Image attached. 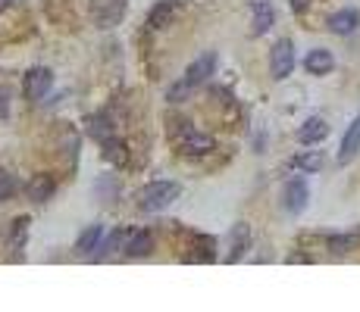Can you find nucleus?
I'll use <instances>...</instances> for the list:
<instances>
[{
    "label": "nucleus",
    "instance_id": "obj_1",
    "mask_svg": "<svg viewBox=\"0 0 360 312\" xmlns=\"http://www.w3.org/2000/svg\"><path fill=\"white\" fill-rule=\"evenodd\" d=\"M179 193H182V187H179L176 181H151V184L141 187L135 200H138V209L160 212V209H166V206L176 203Z\"/></svg>",
    "mask_w": 360,
    "mask_h": 312
},
{
    "label": "nucleus",
    "instance_id": "obj_2",
    "mask_svg": "<svg viewBox=\"0 0 360 312\" xmlns=\"http://www.w3.org/2000/svg\"><path fill=\"white\" fill-rule=\"evenodd\" d=\"M176 147H179V153H185V156H207L210 150H213V137L204 135V131H197L195 125L179 122Z\"/></svg>",
    "mask_w": 360,
    "mask_h": 312
},
{
    "label": "nucleus",
    "instance_id": "obj_3",
    "mask_svg": "<svg viewBox=\"0 0 360 312\" xmlns=\"http://www.w3.org/2000/svg\"><path fill=\"white\" fill-rule=\"evenodd\" d=\"M291 69H295V47H291V41L282 37V41H276V47L270 53V72L276 81H282L291 75Z\"/></svg>",
    "mask_w": 360,
    "mask_h": 312
},
{
    "label": "nucleus",
    "instance_id": "obj_4",
    "mask_svg": "<svg viewBox=\"0 0 360 312\" xmlns=\"http://www.w3.org/2000/svg\"><path fill=\"white\" fill-rule=\"evenodd\" d=\"M51 85H54L51 69L35 66V69H28L26 78H22V94H26L28 100H44V94L51 91Z\"/></svg>",
    "mask_w": 360,
    "mask_h": 312
},
{
    "label": "nucleus",
    "instance_id": "obj_5",
    "mask_svg": "<svg viewBox=\"0 0 360 312\" xmlns=\"http://www.w3.org/2000/svg\"><path fill=\"white\" fill-rule=\"evenodd\" d=\"M122 12H126V0H95L91 3V16L101 28H113L122 19Z\"/></svg>",
    "mask_w": 360,
    "mask_h": 312
},
{
    "label": "nucleus",
    "instance_id": "obj_6",
    "mask_svg": "<svg viewBox=\"0 0 360 312\" xmlns=\"http://www.w3.org/2000/svg\"><path fill=\"white\" fill-rule=\"evenodd\" d=\"M307 200H310V187L304 178H291L288 184H285V193H282V206L291 212V216H297V212L307 209Z\"/></svg>",
    "mask_w": 360,
    "mask_h": 312
},
{
    "label": "nucleus",
    "instance_id": "obj_7",
    "mask_svg": "<svg viewBox=\"0 0 360 312\" xmlns=\"http://www.w3.org/2000/svg\"><path fill=\"white\" fill-rule=\"evenodd\" d=\"M213 69H216V53H204V56H197L188 69H185V81H188L191 87H197V85H204V81L213 75Z\"/></svg>",
    "mask_w": 360,
    "mask_h": 312
},
{
    "label": "nucleus",
    "instance_id": "obj_8",
    "mask_svg": "<svg viewBox=\"0 0 360 312\" xmlns=\"http://www.w3.org/2000/svg\"><path fill=\"white\" fill-rule=\"evenodd\" d=\"M54 193H57V181H54V175H35V178L28 181V187H26V197L32 200V203H47Z\"/></svg>",
    "mask_w": 360,
    "mask_h": 312
},
{
    "label": "nucleus",
    "instance_id": "obj_9",
    "mask_svg": "<svg viewBox=\"0 0 360 312\" xmlns=\"http://www.w3.org/2000/svg\"><path fill=\"white\" fill-rule=\"evenodd\" d=\"M326 25H329L332 35H351V31H357V25H360V12L357 10H338V12L329 16Z\"/></svg>",
    "mask_w": 360,
    "mask_h": 312
},
{
    "label": "nucleus",
    "instance_id": "obj_10",
    "mask_svg": "<svg viewBox=\"0 0 360 312\" xmlns=\"http://www.w3.org/2000/svg\"><path fill=\"white\" fill-rule=\"evenodd\" d=\"M360 150V116L351 122V128L345 131V137H341V147H338V162L345 166V162H351L354 156H357Z\"/></svg>",
    "mask_w": 360,
    "mask_h": 312
},
{
    "label": "nucleus",
    "instance_id": "obj_11",
    "mask_svg": "<svg viewBox=\"0 0 360 312\" xmlns=\"http://www.w3.org/2000/svg\"><path fill=\"white\" fill-rule=\"evenodd\" d=\"M247 247H251V228L241 222V225H235V228H232V237H229V256H226V259L229 262H238L241 253H245Z\"/></svg>",
    "mask_w": 360,
    "mask_h": 312
},
{
    "label": "nucleus",
    "instance_id": "obj_12",
    "mask_svg": "<svg viewBox=\"0 0 360 312\" xmlns=\"http://www.w3.org/2000/svg\"><path fill=\"white\" fill-rule=\"evenodd\" d=\"M104 247V225H91L82 231V237L76 241V253L79 256H91L95 250Z\"/></svg>",
    "mask_w": 360,
    "mask_h": 312
},
{
    "label": "nucleus",
    "instance_id": "obj_13",
    "mask_svg": "<svg viewBox=\"0 0 360 312\" xmlns=\"http://www.w3.org/2000/svg\"><path fill=\"white\" fill-rule=\"evenodd\" d=\"M326 135H329L326 119H307V122L297 128V141L301 144H320V141H326Z\"/></svg>",
    "mask_w": 360,
    "mask_h": 312
},
{
    "label": "nucleus",
    "instance_id": "obj_14",
    "mask_svg": "<svg viewBox=\"0 0 360 312\" xmlns=\"http://www.w3.org/2000/svg\"><path fill=\"white\" fill-rule=\"evenodd\" d=\"M151 250H154V234H151V231H132V234H129L126 256H132V259H141V256H147Z\"/></svg>",
    "mask_w": 360,
    "mask_h": 312
},
{
    "label": "nucleus",
    "instance_id": "obj_15",
    "mask_svg": "<svg viewBox=\"0 0 360 312\" xmlns=\"http://www.w3.org/2000/svg\"><path fill=\"white\" fill-rule=\"evenodd\" d=\"M332 66H335V60L329 50H310L307 60H304V69L310 75H326V72H332Z\"/></svg>",
    "mask_w": 360,
    "mask_h": 312
},
{
    "label": "nucleus",
    "instance_id": "obj_16",
    "mask_svg": "<svg viewBox=\"0 0 360 312\" xmlns=\"http://www.w3.org/2000/svg\"><path fill=\"white\" fill-rule=\"evenodd\" d=\"M172 16H176V3H172V0H160L151 10V16H147V25H151L154 31H160L172 22Z\"/></svg>",
    "mask_w": 360,
    "mask_h": 312
},
{
    "label": "nucleus",
    "instance_id": "obj_17",
    "mask_svg": "<svg viewBox=\"0 0 360 312\" xmlns=\"http://www.w3.org/2000/svg\"><path fill=\"white\" fill-rule=\"evenodd\" d=\"M251 6H254V35H266V28L272 25L270 0H251Z\"/></svg>",
    "mask_w": 360,
    "mask_h": 312
},
{
    "label": "nucleus",
    "instance_id": "obj_18",
    "mask_svg": "<svg viewBox=\"0 0 360 312\" xmlns=\"http://www.w3.org/2000/svg\"><path fill=\"white\" fill-rule=\"evenodd\" d=\"M101 147H104V159H107L110 166H116V168H120V166H126V162H129V147H126V144H122V141H116V137H110V141H104Z\"/></svg>",
    "mask_w": 360,
    "mask_h": 312
},
{
    "label": "nucleus",
    "instance_id": "obj_19",
    "mask_svg": "<svg viewBox=\"0 0 360 312\" xmlns=\"http://www.w3.org/2000/svg\"><path fill=\"white\" fill-rule=\"evenodd\" d=\"M326 247L332 253H351V250L360 247V234H332L326 237Z\"/></svg>",
    "mask_w": 360,
    "mask_h": 312
},
{
    "label": "nucleus",
    "instance_id": "obj_20",
    "mask_svg": "<svg viewBox=\"0 0 360 312\" xmlns=\"http://www.w3.org/2000/svg\"><path fill=\"white\" fill-rule=\"evenodd\" d=\"M88 135L95 137V141H110V137H116L113 135V125H110V119L107 116H95V119H88Z\"/></svg>",
    "mask_w": 360,
    "mask_h": 312
},
{
    "label": "nucleus",
    "instance_id": "obj_21",
    "mask_svg": "<svg viewBox=\"0 0 360 312\" xmlns=\"http://www.w3.org/2000/svg\"><path fill=\"white\" fill-rule=\"evenodd\" d=\"M295 166L301 168V172H320L322 168V153L320 150H310V153L295 156Z\"/></svg>",
    "mask_w": 360,
    "mask_h": 312
},
{
    "label": "nucleus",
    "instance_id": "obj_22",
    "mask_svg": "<svg viewBox=\"0 0 360 312\" xmlns=\"http://www.w3.org/2000/svg\"><path fill=\"white\" fill-rule=\"evenodd\" d=\"M13 191H16V178L10 172H3V168H0V203L13 197Z\"/></svg>",
    "mask_w": 360,
    "mask_h": 312
},
{
    "label": "nucleus",
    "instance_id": "obj_23",
    "mask_svg": "<svg viewBox=\"0 0 360 312\" xmlns=\"http://www.w3.org/2000/svg\"><path fill=\"white\" fill-rule=\"evenodd\" d=\"M188 94H191V85H188V81H179V85H172L170 87V94H166V100H172V103H179V100H185V97H188Z\"/></svg>",
    "mask_w": 360,
    "mask_h": 312
},
{
    "label": "nucleus",
    "instance_id": "obj_24",
    "mask_svg": "<svg viewBox=\"0 0 360 312\" xmlns=\"http://www.w3.org/2000/svg\"><path fill=\"white\" fill-rule=\"evenodd\" d=\"M307 6H310V0H291V10L295 12H304Z\"/></svg>",
    "mask_w": 360,
    "mask_h": 312
},
{
    "label": "nucleus",
    "instance_id": "obj_25",
    "mask_svg": "<svg viewBox=\"0 0 360 312\" xmlns=\"http://www.w3.org/2000/svg\"><path fill=\"white\" fill-rule=\"evenodd\" d=\"M7 110H10V103H7V94H0V119L7 116Z\"/></svg>",
    "mask_w": 360,
    "mask_h": 312
},
{
    "label": "nucleus",
    "instance_id": "obj_26",
    "mask_svg": "<svg viewBox=\"0 0 360 312\" xmlns=\"http://www.w3.org/2000/svg\"><path fill=\"white\" fill-rule=\"evenodd\" d=\"M10 6H13V0H0V12H3V10H10Z\"/></svg>",
    "mask_w": 360,
    "mask_h": 312
}]
</instances>
